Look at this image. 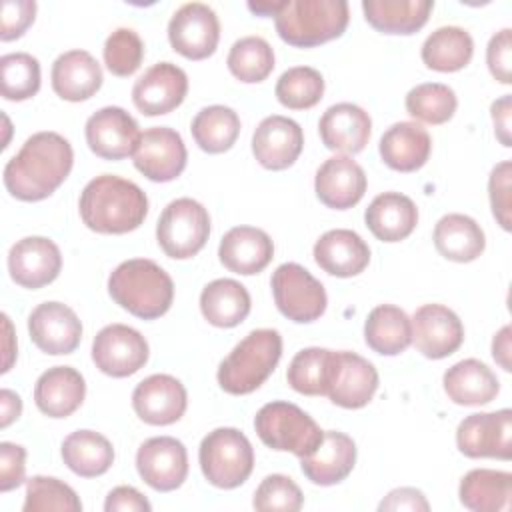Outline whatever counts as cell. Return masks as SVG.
I'll return each mask as SVG.
<instances>
[{
    "label": "cell",
    "instance_id": "cell-1",
    "mask_svg": "<svg viewBox=\"0 0 512 512\" xmlns=\"http://www.w3.org/2000/svg\"><path fill=\"white\" fill-rule=\"evenodd\" d=\"M74 164L70 142L58 132H36L4 166V186L16 200L40 202L68 178Z\"/></svg>",
    "mask_w": 512,
    "mask_h": 512
},
{
    "label": "cell",
    "instance_id": "cell-2",
    "mask_svg": "<svg viewBox=\"0 0 512 512\" xmlns=\"http://www.w3.org/2000/svg\"><path fill=\"white\" fill-rule=\"evenodd\" d=\"M80 218L92 232L126 234L136 230L148 214L144 190L116 174L92 178L78 200Z\"/></svg>",
    "mask_w": 512,
    "mask_h": 512
},
{
    "label": "cell",
    "instance_id": "cell-3",
    "mask_svg": "<svg viewBox=\"0 0 512 512\" xmlns=\"http://www.w3.org/2000/svg\"><path fill=\"white\" fill-rule=\"evenodd\" d=\"M108 294L132 316L156 320L172 306L174 282L154 260L130 258L118 264L108 276Z\"/></svg>",
    "mask_w": 512,
    "mask_h": 512
},
{
    "label": "cell",
    "instance_id": "cell-4",
    "mask_svg": "<svg viewBox=\"0 0 512 512\" xmlns=\"http://www.w3.org/2000/svg\"><path fill=\"white\" fill-rule=\"evenodd\" d=\"M282 356V336L274 328H258L246 334L218 366V384L232 396H244L260 388L274 372Z\"/></svg>",
    "mask_w": 512,
    "mask_h": 512
},
{
    "label": "cell",
    "instance_id": "cell-5",
    "mask_svg": "<svg viewBox=\"0 0 512 512\" xmlns=\"http://www.w3.org/2000/svg\"><path fill=\"white\" fill-rule=\"evenodd\" d=\"M348 20L346 0H284L274 16L278 36L294 48H314L340 38Z\"/></svg>",
    "mask_w": 512,
    "mask_h": 512
},
{
    "label": "cell",
    "instance_id": "cell-6",
    "mask_svg": "<svg viewBox=\"0 0 512 512\" xmlns=\"http://www.w3.org/2000/svg\"><path fill=\"white\" fill-rule=\"evenodd\" d=\"M254 430L268 448L292 452L298 458L312 454L324 436L310 414L286 400L264 404L254 416Z\"/></svg>",
    "mask_w": 512,
    "mask_h": 512
},
{
    "label": "cell",
    "instance_id": "cell-7",
    "mask_svg": "<svg viewBox=\"0 0 512 512\" xmlns=\"http://www.w3.org/2000/svg\"><path fill=\"white\" fill-rule=\"evenodd\" d=\"M204 478L224 490L244 484L254 468V448L238 428H216L208 432L198 450Z\"/></svg>",
    "mask_w": 512,
    "mask_h": 512
},
{
    "label": "cell",
    "instance_id": "cell-8",
    "mask_svg": "<svg viewBox=\"0 0 512 512\" xmlns=\"http://www.w3.org/2000/svg\"><path fill=\"white\" fill-rule=\"evenodd\" d=\"M210 236L208 210L192 198L172 200L156 224V240L162 252L174 260L196 256Z\"/></svg>",
    "mask_w": 512,
    "mask_h": 512
},
{
    "label": "cell",
    "instance_id": "cell-9",
    "mask_svg": "<svg viewBox=\"0 0 512 512\" xmlns=\"http://www.w3.org/2000/svg\"><path fill=\"white\" fill-rule=\"evenodd\" d=\"M270 286L280 314L296 324L314 322L326 310L328 298L322 282L296 262L280 264L272 274Z\"/></svg>",
    "mask_w": 512,
    "mask_h": 512
},
{
    "label": "cell",
    "instance_id": "cell-10",
    "mask_svg": "<svg viewBox=\"0 0 512 512\" xmlns=\"http://www.w3.org/2000/svg\"><path fill=\"white\" fill-rule=\"evenodd\" d=\"M378 390V372L372 362L356 352H330L326 372V396L340 408L366 406Z\"/></svg>",
    "mask_w": 512,
    "mask_h": 512
},
{
    "label": "cell",
    "instance_id": "cell-11",
    "mask_svg": "<svg viewBox=\"0 0 512 512\" xmlns=\"http://www.w3.org/2000/svg\"><path fill=\"white\" fill-rule=\"evenodd\" d=\"M150 348L146 338L132 326L108 324L92 342V362L96 368L112 378H126L136 374L148 362Z\"/></svg>",
    "mask_w": 512,
    "mask_h": 512
},
{
    "label": "cell",
    "instance_id": "cell-12",
    "mask_svg": "<svg viewBox=\"0 0 512 512\" xmlns=\"http://www.w3.org/2000/svg\"><path fill=\"white\" fill-rule=\"evenodd\" d=\"M458 450L468 458H512V410L476 412L456 428Z\"/></svg>",
    "mask_w": 512,
    "mask_h": 512
},
{
    "label": "cell",
    "instance_id": "cell-13",
    "mask_svg": "<svg viewBox=\"0 0 512 512\" xmlns=\"http://www.w3.org/2000/svg\"><path fill=\"white\" fill-rule=\"evenodd\" d=\"M170 46L188 60L212 56L220 40V22L216 12L204 2L182 4L168 22Z\"/></svg>",
    "mask_w": 512,
    "mask_h": 512
},
{
    "label": "cell",
    "instance_id": "cell-14",
    "mask_svg": "<svg viewBox=\"0 0 512 512\" xmlns=\"http://www.w3.org/2000/svg\"><path fill=\"white\" fill-rule=\"evenodd\" d=\"M88 148L104 160H124L134 156L140 142L138 122L120 106L96 110L84 126Z\"/></svg>",
    "mask_w": 512,
    "mask_h": 512
},
{
    "label": "cell",
    "instance_id": "cell-15",
    "mask_svg": "<svg viewBox=\"0 0 512 512\" xmlns=\"http://www.w3.org/2000/svg\"><path fill=\"white\" fill-rule=\"evenodd\" d=\"M140 478L158 492L180 488L188 476L186 446L172 436H154L140 444L136 452Z\"/></svg>",
    "mask_w": 512,
    "mask_h": 512
},
{
    "label": "cell",
    "instance_id": "cell-16",
    "mask_svg": "<svg viewBox=\"0 0 512 512\" xmlns=\"http://www.w3.org/2000/svg\"><path fill=\"white\" fill-rule=\"evenodd\" d=\"M134 166L152 182H170L178 178L188 160L182 136L168 126H152L142 132L134 152Z\"/></svg>",
    "mask_w": 512,
    "mask_h": 512
},
{
    "label": "cell",
    "instance_id": "cell-17",
    "mask_svg": "<svg viewBox=\"0 0 512 512\" xmlns=\"http://www.w3.org/2000/svg\"><path fill=\"white\" fill-rule=\"evenodd\" d=\"M412 320V342L416 350L432 360L454 354L464 342V326L454 310L444 304L420 306Z\"/></svg>",
    "mask_w": 512,
    "mask_h": 512
},
{
    "label": "cell",
    "instance_id": "cell-18",
    "mask_svg": "<svg viewBox=\"0 0 512 512\" xmlns=\"http://www.w3.org/2000/svg\"><path fill=\"white\" fill-rule=\"evenodd\" d=\"M28 332L38 350L50 356L72 354L82 340V322L62 302H42L28 316Z\"/></svg>",
    "mask_w": 512,
    "mask_h": 512
},
{
    "label": "cell",
    "instance_id": "cell-19",
    "mask_svg": "<svg viewBox=\"0 0 512 512\" xmlns=\"http://www.w3.org/2000/svg\"><path fill=\"white\" fill-rule=\"evenodd\" d=\"M62 254L54 240L46 236H26L12 244L8 252L10 278L28 290L42 288L58 278Z\"/></svg>",
    "mask_w": 512,
    "mask_h": 512
},
{
    "label": "cell",
    "instance_id": "cell-20",
    "mask_svg": "<svg viewBox=\"0 0 512 512\" xmlns=\"http://www.w3.org/2000/svg\"><path fill=\"white\" fill-rule=\"evenodd\" d=\"M186 94L188 76L172 62L150 66L132 86V102L144 116H162L176 110Z\"/></svg>",
    "mask_w": 512,
    "mask_h": 512
},
{
    "label": "cell",
    "instance_id": "cell-21",
    "mask_svg": "<svg viewBox=\"0 0 512 512\" xmlns=\"http://www.w3.org/2000/svg\"><path fill=\"white\" fill-rule=\"evenodd\" d=\"M186 406V388L170 374H152L138 382L132 392V408L136 416L152 426L178 422L184 416Z\"/></svg>",
    "mask_w": 512,
    "mask_h": 512
},
{
    "label": "cell",
    "instance_id": "cell-22",
    "mask_svg": "<svg viewBox=\"0 0 512 512\" xmlns=\"http://www.w3.org/2000/svg\"><path fill=\"white\" fill-rule=\"evenodd\" d=\"M304 148L300 124L288 116H266L252 134V154L266 170L290 168Z\"/></svg>",
    "mask_w": 512,
    "mask_h": 512
},
{
    "label": "cell",
    "instance_id": "cell-23",
    "mask_svg": "<svg viewBox=\"0 0 512 512\" xmlns=\"http://www.w3.org/2000/svg\"><path fill=\"white\" fill-rule=\"evenodd\" d=\"M314 190L324 206L346 210L362 200L366 192V174L352 156H332L316 170Z\"/></svg>",
    "mask_w": 512,
    "mask_h": 512
},
{
    "label": "cell",
    "instance_id": "cell-24",
    "mask_svg": "<svg viewBox=\"0 0 512 512\" xmlns=\"http://www.w3.org/2000/svg\"><path fill=\"white\" fill-rule=\"evenodd\" d=\"M322 144L342 154H358L370 140L372 120L368 112L352 102H338L326 108L318 122Z\"/></svg>",
    "mask_w": 512,
    "mask_h": 512
},
{
    "label": "cell",
    "instance_id": "cell-25",
    "mask_svg": "<svg viewBox=\"0 0 512 512\" xmlns=\"http://www.w3.org/2000/svg\"><path fill=\"white\" fill-rule=\"evenodd\" d=\"M274 256L272 238L256 226L230 228L218 246V258L234 274L252 276L262 272Z\"/></svg>",
    "mask_w": 512,
    "mask_h": 512
},
{
    "label": "cell",
    "instance_id": "cell-26",
    "mask_svg": "<svg viewBox=\"0 0 512 512\" xmlns=\"http://www.w3.org/2000/svg\"><path fill=\"white\" fill-rule=\"evenodd\" d=\"M356 464L354 440L338 430H326L316 450L300 458L304 476L318 486H334L348 478Z\"/></svg>",
    "mask_w": 512,
    "mask_h": 512
},
{
    "label": "cell",
    "instance_id": "cell-27",
    "mask_svg": "<svg viewBox=\"0 0 512 512\" xmlns=\"http://www.w3.org/2000/svg\"><path fill=\"white\" fill-rule=\"evenodd\" d=\"M86 396L84 376L72 366H52L34 384V402L48 418H68Z\"/></svg>",
    "mask_w": 512,
    "mask_h": 512
},
{
    "label": "cell",
    "instance_id": "cell-28",
    "mask_svg": "<svg viewBox=\"0 0 512 512\" xmlns=\"http://www.w3.org/2000/svg\"><path fill=\"white\" fill-rule=\"evenodd\" d=\"M314 260L330 276L350 278L364 272L370 262V248L354 230L334 228L316 240Z\"/></svg>",
    "mask_w": 512,
    "mask_h": 512
},
{
    "label": "cell",
    "instance_id": "cell-29",
    "mask_svg": "<svg viewBox=\"0 0 512 512\" xmlns=\"http://www.w3.org/2000/svg\"><path fill=\"white\" fill-rule=\"evenodd\" d=\"M52 90L68 102L92 98L102 86V68L86 50H68L52 64Z\"/></svg>",
    "mask_w": 512,
    "mask_h": 512
},
{
    "label": "cell",
    "instance_id": "cell-30",
    "mask_svg": "<svg viewBox=\"0 0 512 512\" xmlns=\"http://www.w3.org/2000/svg\"><path fill=\"white\" fill-rule=\"evenodd\" d=\"M378 152L382 162L396 172L420 170L432 152V140L418 122H396L380 138Z\"/></svg>",
    "mask_w": 512,
    "mask_h": 512
},
{
    "label": "cell",
    "instance_id": "cell-31",
    "mask_svg": "<svg viewBox=\"0 0 512 512\" xmlns=\"http://www.w3.org/2000/svg\"><path fill=\"white\" fill-rule=\"evenodd\" d=\"M446 396L458 406H482L492 402L500 392L498 376L484 362L466 358L444 372Z\"/></svg>",
    "mask_w": 512,
    "mask_h": 512
},
{
    "label": "cell",
    "instance_id": "cell-32",
    "mask_svg": "<svg viewBox=\"0 0 512 512\" xmlns=\"http://www.w3.org/2000/svg\"><path fill=\"white\" fill-rule=\"evenodd\" d=\"M364 222L378 240L400 242L414 232L418 208L412 198L400 192H382L368 204Z\"/></svg>",
    "mask_w": 512,
    "mask_h": 512
},
{
    "label": "cell",
    "instance_id": "cell-33",
    "mask_svg": "<svg viewBox=\"0 0 512 512\" xmlns=\"http://www.w3.org/2000/svg\"><path fill=\"white\" fill-rule=\"evenodd\" d=\"M250 294L232 278H216L200 292V312L216 328H234L250 314Z\"/></svg>",
    "mask_w": 512,
    "mask_h": 512
},
{
    "label": "cell",
    "instance_id": "cell-34",
    "mask_svg": "<svg viewBox=\"0 0 512 512\" xmlns=\"http://www.w3.org/2000/svg\"><path fill=\"white\" fill-rule=\"evenodd\" d=\"M432 240L438 254L452 262H472L486 248V236L480 224L458 212L446 214L436 222Z\"/></svg>",
    "mask_w": 512,
    "mask_h": 512
},
{
    "label": "cell",
    "instance_id": "cell-35",
    "mask_svg": "<svg viewBox=\"0 0 512 512\" xmlns=\"http://www.w3.org/2000/svg\"><path fill=\"white\" fill-rule=\"evenodd\" d=\"M434 8L432 0H364L366 22L384 34H414L426 22Z\"/></svg>",
    "mask_w": 512,
    "mask_h": 512
},
{
    "label": "cell",
    "instance_id": "cell-36",
    "mask_svg": "<svg viewBox=\"0 0 512 512\" xmlns=\"http://www.w3.org/2000/svg\"><path fill=\"white\" fill-rule=\"evenodd\" d=\"M364 340L376 354L398 356L412 344V320L402 308L380 304L364 322Z\"/></svg>",
    "mask_w": 512,
    "mask_h": 512
},
{
    "label": "cell",
    "instance_id": "cell-37",
    "mask_svg": "<svg viewBox=\"0 0 512 512\" xmlns=\"http://www.w3.org/2000/svg\"><path fill=\"white\" fill-rule=\"evenodd\" d=\"M512 474L492 468H474L462 480L458 496L464 508L474 512H500L510 504Z\"/></svg>",
    "mask_w": 512,
    "mask_h": 512
},
{
    "label": "cell",
    "instance_id": "cell-38",
    "mask_svg": "<svg viewBox=\"0 0 512 512\" xmlns=\"http://www.w3.org/2000/svg\"><path fill=\"white\" fill-rule=\"evenodd\" d=\"M64 464L82 478H96L110 470L114 462L112 442L94 430H76L62 442Z\"/></svg>",
    "mask_w": 512,
    "mask_h": 512
},
{
    "label": "cell",
    "instance_id": "cell-39",
    "mask_svg": "<svg viewBox=\"0 0 512 512\" xmlns=\"http://www.w3.org/2000/svg\"><path fill=\"white\" fill-rule=\"evenodd\" d=\"M474 54V40L460 26H440L422 44L420 56L426 68L436 72H456L468 66Z\"/></svg>",
    "mask_w": 512,
    "mask_h": 512
},
{
    "label": "cell",
    "instance_id": "cell-40",
    "mask_svg": "<svg viewBox=\"0 0 512 512\" xmlns=\"http://www.w3.org/2000/svg\"><path fill=\"white\" fill-rule=\"evenodd\" d=\"M190 132L200 150L222 154L230 150L240 134V118L230 106L212 104L196 112Z\"/></svg>",
    "mask_w": 512,
    "mask_h": 512
},
{
    "label": "cell",
    "instance_id": "cell-41",
    "mask_svg": "<svg viewBox=\"0 0 512 512\" xmlns=\"http://www.w3.org/2000/svg\"><path fill=\"white\" fill-rule=\"evenodd\" d=\"M226 64L236 80L244 84H256L272 74L274 50L260 36H244L232 44Z\"/></svg>",
    "mask_w": 512,
    "mask_h": 512
},
{
    "label": "cell",
    "instance_id": "cell-42",
    "mask_svg": "<svg viewBox=\"0 0 512 512\" xmlns=\"http://www.w3.org/2000/svg\"><path fill=\"white\" fill-rule=\"evenodd\" d=\"M406 112L426 124H444L448 122L458 106L456 92L448 84L424 82L414 86L404 100Z\"/></svg>",
    "mask_w": 512,
    "mask_h": 512
},
{
    "label": "cell",
    "instance_id": "cell-43",
    "mask_svg": "<svg viewBox=\"0 0 512 512\" xmlns=\"http://www.w3.org/2000/svg\"><path fill=\"white\" fill-rule=\"evenodd\" d=\"M40 90V62L28 52H10L0 58V92L10 102H22Z\"/></svg>",
    "mask_w": 512,
    "mask_h": 512
},
{
    "label": "cell",
    "instance_id": "cell-44",
    "mask_svg": "<svg viewBox=\"0 0 512 512\" xmlns=\"http://www.w3.org/2000/svg\"><path fill=\"white\" fill-rule=\"evenodd\" d=\"M274 94L290 110H308L324 96V78L312 66H294L280 74Z\"/></svg>",
    "mask_w": 512,
    "mask_h": 512
},
{
    "label": "cell",
    "instance_id": "cell-45",
    "mask_svg": "<svg viewBox=\"0 0 512 512\" xmlns=\"http://www.w3.org/2000/svg\"><path fill=\"white\" fill-rule=\"evenodd\" d=\"M330 352L332 350L318 346L300 350L288 366V384L304 396H326V372Z\"/></svg>",
    "mask_w": 512,
    "mask_h": 512
},
{
    "label": "cell",
    "instance_id": "cell-46",
    "mask_svg": "<svg viewBox=\"0 0 512 512\" xmlns=\"http://www.w3.org/2000/svg\"><path fill=\"white\" fill-rule=\"evenodd\" d=\"M24 512H80L82 502L76 492L62 480L54 476H32L26 482Z\"/></svg>",
    "mask_w": 512,
    "mask_h": 512
},
{
    "label": "cell",
    "instance_id": "cell-47",
    "mask_svg": "<svg viewBox=\"0 0 512 512\" xmlns=\"http://www.w3.org/2000/svg\"><path fill=\"white\" fill-rule=\"evenodd\" d=\"M104 64L120 78L132 76L144 58V42L132 28H116L104 42Z\"/></svg>",
    "mask_w": 512,
    "mask_h": 512
},
{
    "label": "cell",
    "instance_id": "cell-48",
    "mask_svg": "<svg viewBox=\"0 0 512 512\" xmlns=\"http://www.w3.org/2000/svg\"><path fill=\"white\" fill-rule=\"evenodd\" d=\"M304 504L300 486L284 474L266 476L254 492L252 506L260 512H298Z\"/></svg>",
    "mask_w": 512,
    "mask_h": 512
},
{
    "label": "cell",
    "instance_id": "cell-49",
    "mask_svg": "<svg viewBox=\"0 0 512 512\" xmlns=\"http://www.w3.org/2000/svg\"><path fill=\"white\" fill-rule=\"evenodd\" d=\"M510 176H512V164L510 160H502L492 168L488 178V196H490L492 214L504 230H510V210H512L510 208L512 206Z\"/></svg>",
    "mask_w": 512,
    "mask_h": 512
},
{
    "label": "cell",
    "instance_id": "cell-50",
    "mask_svg": "<svg viewBox=\"0 0 512 512\" xmlns=\"http://www.w3.org/2000/svg\"><path fill=\"white\" fill-rule=\"evenodd\" d=\"M36 18L34 0H4L2 2V24L0 40L10 42L20 38Z\"/></svg>",
    "mask_w": 512,
    "mask_h": 512
},
{
    "label": "cell",
    "instance_id": "cell-51",
    "mask_svg": "<svg viewBox=\"0 0 512 512\" xmlns=\"http://www.w3.org/2000/svg\"><path fill=\"white\" fill-rule=\"evenodd\" d=\"M486 64L490 74L500 84L512 82V30L502 28L496 32L486 48Z\"/></svg>",
    "mask_w": 512,
    "mask_h": 512
},
{
    "label": "cell",
    "instance_id": "cell-52",
    "mask_svg": "<svg viewBox=\"0 0 512 512\" xmlns=\"http://www.w3.org/2000/svg\"><path fill=\"white\" fill-rule=\"evenodd\" d=\"M26 480V448L12 442L0 444V492H10Z\"/></svg>",
    "mask_w": 512,
    "mask_h": 512
},
{
    "label": "cell",
    "instance_id": "cell-53",
    "mask_svg": "<svg viewBox=\"0 0 512 512\" xmlns=\"http://www.w3.org/2000/svg\"><path fill=\"white\" fill-rule=\"evenodd\" d=\"M106 512H150L152 506L134 486H116L108 492L104 502Z\"/></svg>",
    "mask_w": 512,
    "mask_h": 512
},
{
    "label": "cell",
    "instance_id": "cell-54",
    "mask_svg": "<svg viewBox=\"0 0 512 512\" xmlns=\"http://www.w3.org/2000/svg\"><path fill=\"white\" fill-rule=\"evenodd\" d=\"M378 510H410V512H428L430 504L426 500V496L418 490V488H410V486H402V488H394L392 492H388V496L378 504Z\"/></svg>",
    "mask_w": 512,
    "mask_h": 512
},
{
    "label": "cell",
    "instance_id": "cell-55",
    "mask_svg": "<svg viewBox=\"0 0 512 512\" xmlns=\"http://www.w3.org/2000/svg\"><path fill=\"white\" fill-rule=\"evenodd\" d=\"M490 114H492L496 138L500 140L502 146L508 148L510 146V114H512L510 94H504L498 100H494L490 106Z\"/></svg>",
    "mask_w": 512,
    "mask_h": 512
},
{
    "label": "cell",
    "instance_id": "cell-56",
    "mask_svg": "<svg viewBox=\"0 0 512 512\" xmlns=\"http://www.w3.org/2000/svg\"><path fill=\"white\" fill-rule=\"evenodd\" d=\"M510 338H512V328L510 326H502L494 338H492V358L500 364L502 370L510 372L512 370V362H510Z\"/></svg>",
    "mask_w": 512,
    "mask_h": 512
},
{
    "label": "cell",
    "instance_id": "cell-57",
    "mask_svg": "<svg viewBox=\"0 0 512 512\" xmlns=\"http://www.w3.org/2000/svg\"><path fill=\"white\" fill-rule=\"evenodd\" d=\"M22 414V400L16 392L2 388L0 390V428H8Z\"/></svg>",
    "mask_w": 512,
    "mask_h": 512
},
{
    "label": "cell",
    "instance_id": "cell-58",
    "mask_svg": "<svg viewBox=\"0 0 512 512\" xmlns=\"http://www.w3.org/2000/svg\"><path fill=\"white\" fill-rule=\"evenodd\" d=\"M2 322H4V364H2V372H8L12 368V362L16 358V338L12 332V322L6 314H2Z\"/></svg>",
    "mask_w": 512,
    "mask_h": 512
},
{
    "label": "cell",
    "instance_id": "cell-59",
    "mask_svg": "<svg viewBox=\"0 0 512 512\" xmlns=\"http://www.w3.org/2000/svg\"><path fill=\"white\" fill-rule=\"evenodd\" d=\"M284 6V0H262V2H248V10L258 16H276L280 8Z\"/></svg>",
    "mask_w": 512,
    "mask_h": 512
}]
</instances>
